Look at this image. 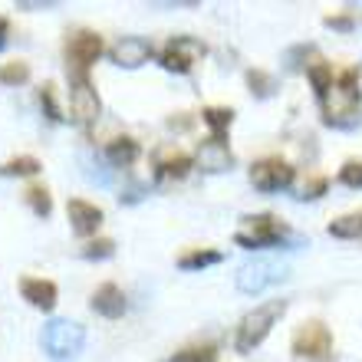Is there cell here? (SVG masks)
Listing matches in <instances>:
<instances>
[{
    "label": "cell",
    "mask_w": 362,
    "mask_h": 362,
    "mask_svg": "<svg viewBox=\"0 0 362 362\" xmlns=\"http://www.w3.org/2000/svg\"><path fill=\"white\" fill-rule=\"evenodd\" d=\"M40 105L47 109V115L53 119V122H63V115H59V109H57V93H53V83H47V86L40 89Z\"/></svg>",
    "instance_id": "29"
},
{
    "label": "cell",
    "mask_w": 362,
    "mask_h": 362,
    "mask_svg": "<svg viewBox=\"0 0 362 362\" xmlns=\"http://www.w3.org/2000/svg\"><path fill=\"white\" fill-rule=\"evenodd\" d=\"M155 172L162 175V178H185V175L191 172V158L185 152H178V148H158V155H155Z\"/></svg>",
    "instance_id": "15"
},
{
    "label": "cell",
    "mask_w": 362,
    "mask_h": 362,
    "mask_svg": "<svg viewBox=\"0 0 362 362\" xmlns=\"http://www.w3.org/2000/svg\"><path fill=\"white\" fill-rule=\"evenodd\" d=\"M339 181H343L346 188H362V158H353V162H346L339 168Z\"/></svg>",
    "instance_id": "28"
},
{
    "label": "cell",
    "mask_w": 362,
    "mask_h": 362,
    "mask_svg": "<svg viewBox=\"0 0 362 362\" xmlns=\"http://www.w3.org/2000/svg\"><path fill=\"white\" fill-rule=\"evenodd\" d=\"M201 119H204V125H211V129H214V135H224L230 129V122H234V109H224V105H208V109L201 112Z\"/></svg>",
    "instance_id": "21"
},
{
    "label": "cell",
    "mask_w": 362,
    "mask_h": 362,
    "mask_svg": "<svg viewBox=\"0 0 362 362\" xmlns=\"http://www.w3.org/2000/svg\"><path fill=\"white\" fill-rule=\"evenodd\" d=\"M198 168L208 175H221L228 172L230 165H234V155H230V145L224 142V135H211L204 142L198 145Z\"/></svg>",
    "instance_id": "10"
},
{
    "label": "cell",
    "mask_w": 362,
    "mask_h": 362,
    "mask_svg": "<svg viewBox=\"0 0 362 362\" xmlns=\"http://www.w3.org/2000/svg\"><path fill=\"white\" fill-rule=\"evenodd\" d=\"M204 53H208V47L201 43L198 37H172L168 43H165L162 49V66L168 69V73H191L194 69V63H201L204 59Z\"/></svg>",
    "instance_id": "5"
},
{
    "label": "cell",
    "mask_w": 362,
    "mask_h": 362,
    "mask_svg": "<svg viewBox=\"0 0 362 362\" xmlns=\"http://www.w3.org/2000/svg\"><path fill=\"white\" fill-rule=\"evenodd\" d=\"M17 7L20 10H53V7H59V0H17Z\"/></svg>",
    "instance_id": "31"
},
{
    "label": "cell",
    "mask_w": 362,
    "mask_h": 362,
    "mask_svg": "<svg viewBox=\"0 0 362 362\" xmlns=\"http://www.w3.org/2000/svg\"><path fill=\"white\" fill-rule=\"evenodd\" d=\"M152 43L145 37H122L119 43H115L112 49H109V59H112L115 66L122 69H139L142 63H148L152 59Z\"/></svg>",
    "instance_id": "11"
},
{
    "label": "cell",
    "mask_w": 362,
    "mask_h": 362,
    "mask_svg": "<svg viewBox=\"0 0 362 362\" xmlns=\"http://www.w3.org/2000/svg\"><path fill=\"white\" fill-rule=\"evenodd\" d=\"M323 23H326L329 30H343V33H349V30L356 27V20L349 17V13H339V17H326Z\"/></svg>",
    "instance_id": "30"
},
{
    "label": "cell",
    "mask_w": 362,
    "mask_h": 362,
    "mask_svg": "<svg viewBox=\"0 0 362 362\" xmlns=\"http://www.w3.org/2000/svg\"><path fill=\"white\" fill-rule=\"evenodd\" d=\"M247 86L257 99H270L276 89V79L270 73H264V69H247Z\"/></svg>",
    "instance_id": "22"
},
{
    "label": "cell",
    "mask_w": 362,
    "mask_h": 362,
    "mask_svg": "<svg viewBox=\"0 0 362 362\" xmlns=\"http://www.w3.org/2000/svg\"><path fill=\"white\" fill-rule=\"evenodd\" d=\"M20 293L27 300L30 306H37V310H53L57 306V284H49V280H37V276H23L20 280Z\"/></svg>",
    "instance_id": "13"
},
{
    "label": "cell",
    "mask_w": 362,
    "mask_h": 362,
    "mask_svg": "<svg viewBox=\"0 0 362 362\" xmlns=\"http://www.w3.org/2000/svg\"><path fill=\"white\" fill-rule=\"evenodd\" d=\"M326 191H329V178H326V175H313V178L303 181V188L296 191L293 198L296 201H316V198H323Z\"/></svg>",
    "instance_id": "25"
},
{
    "label": "cell",
    "mask_w": 362,
    "mask_h": 362,
    "mask_svg": "<svg viewBox=\"0 0 362 362\" xmlns=\"http://www.w3.org/2000/svg\"><path fill=\"white\" fill-rule=\"evenodd\" d=\"M112 254H115V240H109V238H99L83 247V257L86 260H109Z\"/></svg>",
    "instance_id": "27"
},
{
    "label": "cell",
    "mask_w": 362,
    "mask_h": 362,
    "mask_svg": "<svg viewBox=\"0 0 362 362\" xmlns=\"http://www.w3.org/2000/svg\"><path fill=\"white\" fill-rule=\"evenodd\" d=\"M27 79H30L27 63H4V66H0V83H4V86H23Z\"/></svg>",
    "instance_id": "26"
},
{
    "label": "cell",
    "mask_w": 362,
    "mask_h": 362,
    "mask_svg": "<svg viewBox=\"0 0 362 362\" xmlns=\"http://www.w3.org/2000/svg\"><path fill=\"white\" fill-rule=\"evenodd\" d=\"M172 362H218V346H188V349H181V353H175Z\"/></svg>",
    "instance_id": "24"
},
{
    "label": "cell",
    "mask_w": 362,
    "mask_h": 362,
    "mask_svg": "<svg viewBox=\"0 0 362 362\" xmlns=\"http://www.w3.org/2000/svg\"><path fill=\"white\" fill-rule=\"evenodd\" d=\"M93 310L99 316H109V320H115V316L125 313V293L115 284H103L93 293Z\"/></svg>",
    "instance_id": "14"
},
{
    "label": "cell",
    "mask_w": 362,
    "mask_h": 362,
    "mask_svg": "<svg viewBox=\"0 0 362 362\" xmlns=\"http://www.w3.org/2000/svg\"><path fill=\"white\" fill-rule=\"evenodd\" d=\"M224 260V254L221 250H188V254H181L178 257V267L181 270H204V267H214V264H221Z\"/></svg>",
    "instance_id": "19"
},
{
    "label": "cell",
    "mask_w": 362,
    "mask_h": 362,
    "mask_svg": "<svg viewBox=\"0 0 362 362\" xmlns=\"http://www.w3.org/2000/svg\"><path fill=\"white\" fill-rule=\"evenodd\" d=\"M329 234L339 240H359L362 238V211H353V214H343V218L329 221Z\"/></svg>",
    "instance_id": "18"
},
{
    "label": "cell",
    "mask_w": 362,
    "mask_h": 362,
    "mask_svg": "<svg viewBox=\"0 0 362 362\" xmlns=\"http://www.w3.org/2000/svg\"><path fill=\"white\" fill-rule=\"evenodd\" d=\"M293 165L284 162V158H260V162L250 165V185L264 194H274V191H286L293 185Z\"/></svg>",
    "instance_id": "7"
},
{
    "label": "cell",
    "mask_w": 362,
    "mask_h": 362,
    "mask_svg": "<svg viewBox=\"0 0 362 362\" xmlns=\"http://www.w3.org/2000/svg\"><path fill=\"white\" fill-rule=\"evenodd\" d=\"M286 313V300H267V303L254 306L238 326V336H234V349L238 353H254L264 339L270 336V329L276 326V320Z\"/></svg>",
    "instance_id": "1"
},
{
    "label": "cell",
    "mask_w": 362,
    "mask_h": 362,
    "mask_svg": "<svg viewBox=\"0 0 362 362\" xmlns=\"http://www.w3.org/2000/svg\"><path fill=\"white\" fill-rule=\"evenodd\" d=\"M105 158H109V165H112V168H129V165L139 158V142H135V139H129V135L112 139V142L105 145Z\"/></svg>",
    "instance_id": "16"
},
{
    "label": "cell",
    "mask_w": 362,
    "mask_h": 362,
    "mask_svg": "<svg viewBox=\"0 0 362 362\" xmlns=\"http://www.w3.org/2000/svg\"><path fill=\"white\" fill-rule=\"evenodd\" d=\"M286 280V267L284 264H274V260H254V264H244L234 276V284H238L240 293H264L267 286L280 284Z\"/></svg>",
    "instance_id": "6"
},
{
    "label": "cell",
    "mask_w": 362,
    "mask_h": 362,
    "mask_svg": "<svg viewBox=\"0 0 362 362\" xmlns=\"http://www.w3.org/2000/svg\"><path fill=\"white\" fill-rule=\"evenodd\" d=\"M43 165L33 158V155H20V158H10V162L0 165V175L4 178H30V175H37Z\"/></svg>",
    "instance_id": "20"
},
{
    "label": "cell",
    "mask_w": 362,
    "mask_h": 362,
    "mask_svg": "<svg viewBox=\"0 0 362 362\" xmlns=\"http://www.w3.org/2000/svg\"><path fill=\"white\" fill-rule=\"evenodd\" d=\"M7 33H10V23L4 17H0V49L7 47Z\"/></svg>",
    "instance_id": "32"
},
{
    "label": "cell",
    "mask_w": 362,
    "mask_h": 362,
    "mask_svg": "<svg viewBox=\"0 0 362 362\" xmlns=\"http://www.w3.org/2000/svg\"><path fill=\"white\" fill-rule=\"evenodd\" d=\"M83 343H86V329L76 320H49L47 329H43V349H47L49 359L57 362L79 356Z\"/></svg>",
    "instance_id": "3"
},
{
    "label": "cell",
    "mask_w": 362,
    "mask_h": 362,
    "mask_svg": "<svg viewBox=\"0 0 362 362\" xmlns=\"http://www.w3.org/2000/svg\"><path fill=\"white\" fill-rule=\"evenodd\" d=\"M333 353V333L326 329L320 320H310L293 333V356L296 359H310V362H323Z\"/></svg>",
    "instance_id": "4"
},
{
    "label": "cell",
    "mask_w": 362,
    "mask_h": 362,
    "mask_svg": "<svg viewBox=\"0 0 362 362\" xmlns=\"http://www.w3.org/2000/svg\"><path fill=\"white\" fill-rule=\"evenodd\" d=\"M27 204L33 208L37 218H49V211H53V198H49V191L40 188V185H30L27 188Z\"/></svg>",
    "instance_id": "23"
},
{
    "label": "cell",
    "mask_w": 362,
    "mask_h": 362,
    "mask_svg": "<svg viewBox=\"0 0 362 362\" xmlns=\"http://www.w3.org/2000/svg\"><path fill=\"white\" fill-rule=\"evenodd\" d=\"M306 79H310V86H313L316 99L320 103H326V95L333 93V66H326V63H313V66H306Z\"/></svg>",
    "instance_id": "17"
},
{
    "label": "cell",
    "mask_w": 362,
    "mask_h": 362,
    "mask_svg": "<svg viewBox=\"0 0 362 362\" xmlns=\"http://www.w3.org/2000/svg\"><path fill=\"white\" fill-rule=\"evenodd\" d=\"M66 214H69V224H73V230H76L79 238L95 234V230H99V224H103V208H95V204L79 201V198H73L66 204Z\"/></svg>",
    "instance_id": "12"
},
{
    "label": "cell",
    "mask_w": 362,
    "mask_h": 362,
    "mask_svg": "<svg viewBox=\"0 0 362 362\" xmlns=\"http://www.w3.org/2000/svg\"><path fill=\"white\" fill-rule=\"evenodd\" d=\"M69 109H73V119H76L79 125H93L95 119H99L103 103H99V95H95L89 76L73 79V89H69Z\"/></svg>",
    "instance_id": "9"
},
{
    "label": "cell",
    "mask_w": 362,
    "mask_h": 362,
    "mask_svg": "<svg viewBox=\"0 0 362 362\" xmlns=\"http://www.w3.org/2000/svg\"><path fill=\"white\" fill-rule=\"evenodd\" d=\"M286 238H290V228L276 214H254V218H244V224L238 228L234 240H238L244 250H264V247H284Z\"/></svg>",
    "instance_id": "2"
},
{
    "label": "cell",
    "mask_w": 362,
    "mask_h": 362,
    "mask_svg": "<svg viewBox=\"0 0 362 362\" xmlns=\"http://www.w3.org/2000/svg\"><path fill=\"white\" fill-rule=\"evenodd\" d=\"M99 57H103V37H95V33H76L66 43V63L73 69V79L86 76V69Z\"/></svg>",
    "instance_id": "8"
}]
</instances>
